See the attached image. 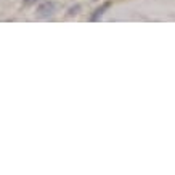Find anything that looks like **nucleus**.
Instances as JSON below:
<instances>
[{
	"label": "nucleus",
	"instance_id": "f257e3e1",
	"mask_svg": "<svg viewBox=\"0 0 175 175\" xmlns=\"http://www.w3.org/2000/svg\"><path fill=\"white\" fill-rule=\"evenodd\" d=\"M55 11H56V3L51 2V0H45V2H42L37 6L36 13L40 18H51V16L55 15Z\"/></svg>",
	"mask_w": 175,
	"mask_h": 175
},
{
	"label": "nucleus",
	"instance_id": "f03ea898",
	"mask_svg": "<svg viewBox=\"0 0 175 175\" xmlns=\"http://www.w3.org/2000/svg\"><path fill=\"white\" fill-rule=\"evenodd\" d=\"M109 6H111V2H106V3H103L101 6H98V8L93 11V15L90 16V21H100V18L105 15V11L109 8Z\"/></svg>",
	"mask_w": 175,
	"mask_h": 175
},
{
	"label": "nucleus",
	"instance_id": "7ed1b4c3",
	"mask_svg": "<svg viewBox=\"0 0 175 175\" xmlns=\"http://www.w3.org/2000/svg\"><path fill=\"white\" fill-rule=\"evenodd\" d=\"M79 11H80V5L75 3L74 6H69V10H68V16H75Z\"/></svg>",
	"mask_w": 175,
	"mask_h": 175
},
{
	"label": "nucleus",
	"instance_id": "20e7f679",
	"mask_svg": "<svg viewBox=\"0 0 175 175\" xmlns=\"http://www.w3.org/2000/svg\"><path fill=\"white\" fill-rule=\"evenodd\" d=\"M37 2H40V0H24V5H36Z\"/></svg>",
	"mask_w": 175,
	"mask_h": 175
}]
</instances>
